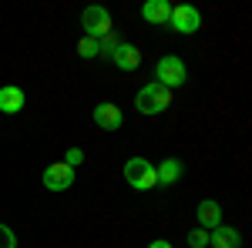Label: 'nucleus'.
I'll return each mask as SVG.
<instances>
[{
	"label": "nucleus",
	"mask_w": 252,
	"mask_h": 248,
	"mask_svg": "<svg viewBox=\"0 0 252 248\" xmlns=\"http://www.w3.org/2000/svg\"><path fill=\"white\" fill-rule=\"evenodd\" d=\"M135 108H138V114H161V111L172 108V91L161 87L158 81H152L135 94Z\"/></svg>",
	"instance_id": "f257e3e1"
},
{
	"label": "nucleus",
	"mask_w": 252,
	"mask_h": 248,
	"mask_svg": "<svg viewBox=\"0 0 252 248\" xmlns=\"http://www.w3.org/2000/svg\"><path fill=\"white\" fill-rule=\"evenodd\" d=\"M125 181L135 191H152L158 185L155 165H152L148 158H128V161H125Z\"/></svg>",
	"instance_id": "f03ea898"
},
{
	"label": "nucleus",
	"mask_w": 252,
	"mask_h": 248,
	"mask_svg": "<svg viewBox=\"0 0 252 248\" xmlns=\"http://www.w3.org/2000/svg\"><path fill=\"white\" fill-rule=\"evenodd\" d=\"M81 27H84V37H94V40H101V37H108L111 34V10L108 7H84L81 10Z\"/></svg>",
	"instance_id": "7ed1b4c3"
},
{
	"label": "nucleus",
	"mask_w": 252,
	"mask_h": 248,
	"mask_svg": "<svg viewBox=\"0 0 252 248\" xmlns=\"http://www.w3.org/2000/svg\"><path fill=\"white\" fill-rule=\"evenodd\" d=\"M185 77H189V67H185L178 57H172V54H168V57H161L155 64V81L161 84V87H168V91H172V87H182V84H185Z\"/></svg>",
	"instance_id": "20e7f679"
},
{
	"label": "nucleus",
	"mask_w": 252,
	"mask_h": 248,
	"mask_svg": "<svg viewBox=\"0 0 252 248\" xmlns=\"http://www.w3.org/2000/svg\"><path fill=\"white\" fill-rule=\"evenodd\" d=\"M168 27L178 30V34H195V30L202 27V10L192 7V3H178V7H172Z\"/></svg>",
	"instance_id": "39448f33"
},
{
	"label": "nucleus",
	"mask_w": 252,
	"mask_h": 248,
	"mask_svg": "<svg viewBox=\"0 0 252 248\" xmlns=\"http://www.w3.org/2000/svg\"><path fill=\"white\" fill-rule=\"evenodd\" d=\"M74 185V168L64 165V161H54L44 168V188L47 191H67Z\"/></svg>",
	"instance_id": "423d86ee"
},
{
	"label": "nucleus",
	"mask_w": 252,
	"mask_h": 248,
	"mask_svg": "<svg viewBox=\"0 0 252 248\" xmlns=\"http://www.w3.org/2000/svg\"><path fill=\"white\" fill-rule=\"evenodd\" d=\"M97 128H104V131H121V124H125V117H121V108L111 104V101H104V104H97L94 111H91Z\"/></svg>",
	"instance_id": "0eeeda50"
},
{
	"label": "nucleus",
	"mask_w": 252,
	"mask_h": 248,
	"mask_svg": "<svg viewBox=\"0 0 252 248\" xmlns=\"http://www.w3.org/2000/svg\"><path fill=\"white\" fill-rule=\"evenodd\" d=\"M111 60H115V67H121V71H138L141 67V51H138L135 44H118L115 51H111Z\"/></svg>",
	"instance_id": "6e6552de"
},
{
	"label": "nucleus",
	"mask_w": 252,
	"mask_h": 248,
	"mask_svg": "<svg viewBox=\"0 0 252 248\" xmlns=\"http://www.w3.org/2000/svg\"><path fill=\"white\" fill-rule=\"evenodd\" d=\"M24 101L27 97H24V91H20L17 84H3L0 87V111L3 114H20L24 111Z\"/></svg>",
	"instance_id": "1a4fd4ad"
},
{
	"label": "nucleus",
	"mask_w": 252,
	"mask_h": 248,
	"mask_svg": "<svg viewBox=\"0 0 252 248\" xmlns=\"http://www.w3.org/2000/svg\"><path fill=\"white\" fill-rule=\"evenodd\" d=\"M195 218H198V225H202V228H219V225H222V205L212 201V198H205V201H198Z\"/></svg>",
	"instance_id": "9d476101"
},
{
	"label": "nucleus",
	"mask_w": 252,
	"mask_h": 248,
	"mask_svg": "<svg viewBox=\"0 0 252 248\" xmlns=\"http://www.w3.org/2000/svg\"><path fill=\"white\" fill-rule=\"evenodd\" d=\"M209 245L212 248H242V235L235 228H229V225H219L209 235Z\"/></svg>",
	"instance_id": "9b49d317"
},
{
	"label": "nucleus",
	"mask_w": 252,
	"mask_h": 248,
	"mask_svg": "<svg viewBox=\"0 0 252 248\" xmlns=\"http://www.w3.org/2000/svg\"><path fill=\"white\" fill-rule=\"evenodd\" d=\"M185 174V165L178 161V158H165L161 165L155 168V178H158V185H175L178 178Z\"/></svg>",
	"instance_id": "f8f14e48"
},
{
	"label": "nucleus",
	"mask_w": 252,
	"mask_h": 248,
	"mask_svg": "<svg viewBox=\"0 0 252 248\" xmlns=\"http://www.w3.org/2000/svg\"><path fill=\"white\" fill-rule=\"evenodd\" d=\"M141 17L148 20V24H168L172 3H168V0H148V3L141 7Z\"/></svg>",
	"instance_id": "ddd939ff"
},
{
	"label": "nucleus",
	"mask_w": 252,
	"mask_h": 248,
	"mask_svg": "<svg viewBox=\"0 0 252 248\" xmlns=\"http://www.w3.org/2000/svg\"><path fill=\"white\" fill-rule=\"evenodd\" d=\"M78 54H81L84 60H91V57H101V47H97L94 37H81V40H78Z\"/></svg>",
	"instance_id": "4468645a"
},
{
	"label": "nucleus",
	"mask_w": 252,
	"mask_h": 248,
	"mask_svg": "<svg viewBox=\"0 0 252 248\" xmlns=\"http://www.w3.org/2000/svg\"><path fill=\"white\" fill-rule=\"evenodd\" d=\"M0 248H17V235H14L10 225H3V221H0Z\"/></svg>",
	"instance_id": "2eb2a0df"
},
{
	"label": "nucleus",
	"mask_w": 252,
	"mask_h": 248,
	"mask_svg": "<svg viewBox=\"0 0 252 248\" xmlns=\"http://www.w3.org/2000/svg\"><path fill=\"white\" fill-rule=\"evenodd\" d=\"M189 245H192V248H205V245H209V231H205V228L189 231Z\"/></svg>",
	"instance_id": "dca6fc26"
},
{
	"label": "nucleus",
	"mask_w": 252,
	"mask_h": 248,
	"mask_svg": "<svg viewBox=\"0 0 252 248\" xmlns=\"http://www.w3.org/2000/svg\"><path fill=\"white\" fill-rule=\"evenodd\" d=\"M118 44H121V40H118L115 34H108V37H101V40H97V47H101V57H111V51H115Z\"/></svg>",
	"instance_id": "f3484780"
},
{
	"label": "nucleus",
	"mask_w": 252,
	"mask_h": 248,
	"mask_svg": "<svg viewBox=\"0 0 252 248\" xmlns=\"http://www.w3.org/2000/svg\"><path fill=\"white\" fill-rule=\"evenodd\" d=\"M81 161H84V151H81V148H67V154H64V165H71V168H74V165H81Z\"/></svg>",
	"instance_id": "a211bd4d"
},
{
	"label": "nucleus",
	"mask_w": 252,
	"mask_h": 248,
	"mask_svg": "<svg viewBox=\"0 0 252 248\" xmlns=\"http://www.w3.org/2000/svg\"><path fill=\"white\" fill-rule=\"evenodd\" d=\"M148 248H172V242H165V238H158V242H152Z\"/></svg>",
	"instance_id": "6ab92c4d"
}]
</instances>
